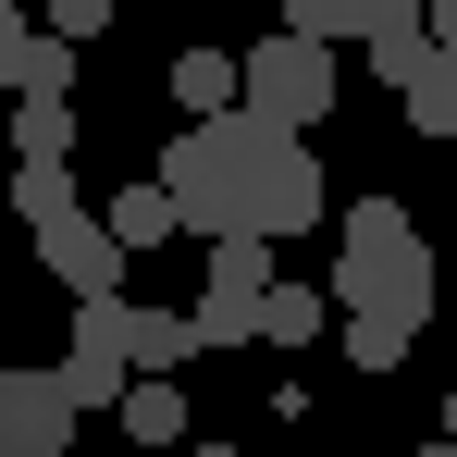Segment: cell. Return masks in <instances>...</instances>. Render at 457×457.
<instances>
[{"label": "cell", "instance_id": "5", "mask_svg": "<svg viewBox=\"0 0 457 457\" xmlns=\"http://www.w3.org/2000/svg\"><path fill=\"white\" fill-rule=\"evenodd\" d=\"M285 37H359V50H408L433 37V0H285Z\"/></svg>", "mask_w": 457, "mask_h": 457}, {"label": "cell", "instance_id": "10", "mask_svg": "<svg viewBox=\"0 0 457 457\" xmlns=\"http://www.w3.org/2000/svg\"><path fill=\"white\" fill-rule=\"evenodd\" d=\"M198 359V309H137V383H173Z\"/></svg>", "mask_w": 457, "mask_h": 457}, {"label": "cell", "instance_id": "17", "mask_svg": "<svg viewBox=\"0 0 457 457\" xmlns=\"http://www.w3.org/2000/svg\"><path fill=\"white\" fill-rule=\"evenodd\" d=\"M62 87H75V50L37 37V50H25V99H62Z\"/></svg>", "mask_w": 457, "mask_h": 457}, {"label": "cell", "instance_id": "14", "mask_svg": "<svg viewBox=\"0 0 457 457\" xmlns=\"http://www.w3.org/2000/svg\"><path fill=\"white\" fill-rule=\"evenodd\" d=\"M408 124H420V137H457V50H433V62H420V87H408Z\"/></svg>", "mask_w": 457, "mask_h": 457}, {"label": "cell", "instance_id": "22", "mask_svg": "<svg viewBox=\"0 0 457 457\" xmlns=\"http://www.w3.org/2000/svg\"><path fill=\"white\" fill-rule=\"evenodd\" d=\"M420 457H457V445H445V433H433V445H420Z\"/></svg>", "mask_w": 457, "mask_h": 457}, {"label": "cell", "instance_id": "12", "mask_svg": "<svg viewBox=\"0 0 457 457\" xmlns=\"http://www.w3.org/2000/svg\"><path fill=\"white\" fill-rule=\"evenodd\" d=\"M321 321H334V285H272V321H260V346H285V359H297Z\"/></svg>", "mask_w": 457, "mask_h": 457}, {"label": "cell", "instance_id": "6", "mask_svg": "<svg viewBox=\"0 0 457 457\" xmlns=\"http://www.w3.org/2000/svg\"><path fill=\"white\" fill-rule=\"evenodd\" d=\"M75 420H87V408H75L62 371H0V457H50Z\"/></svg>", "mask_w": 457, "mask_h": 457}, {"label": "cell", "instance_id": "8", "mask_svg": "<svg viewBox=\"0 0 457 457\" xmlns=\"http://www.w3.org/2000/svg\"><path fill=\"white\" fill-rule=\"evenodd\" d=\"M173 99H186V124H235V112H247V62H223V50H173Z\"/></svg>", "mask_w": 457, "mask_h": 457}, {"label": "cell", "instance_id": "19", "mask_svg": "<svg viewBox=\"0 0 457 457\" xmlns=\"http://www.w3.org/2000/svg\"><path fill=\"white\" fill-rule=\"evenodd\" d=\"M25 50H37V37H25V12L0 0V87H25Z\"/></svg>", "mask_w": 457, "mask_h": 457}, {"label": "cell", "instance_id": "3", "mask_svg": "<svg viewBox=\"0 0 457 457\" xmlns=\"http://www.w3.org/2000/svg\"><path fill=\"white\" fill-rule=\"evenodd\" d=\"M334 99H346V87H334V50H321V37H285V25H272V37L247 50V124H272V137H309Z\"/></svg>", "mask_w": 457, "mask_h": 457}, {"label": "cell", "instance_id": "20", "mask_svg": "<svg viewBox=\"0 0 457 457\" xmlns=\"http://www.w3.org/2000/svg\"><path fill=\"white\" fill-rule=\"evenodd\" d=\"M433 50H457V0H433Z\"/></svg>", "mask_w": 457, "mask_h": 457}, {"label": "cell", "instance_id": "23", "mask_svg": "<svg viewBox=\"0 0 457 457\" xmlns=\"http://www.w3.org/2000/svg\"><path fill=\"white\" fill-rule=\"evenodd\" d=\"M186 457H235V445H186Z\"/></svg>", "mask_w": 457, "mask_h": 457}, {"label": "cell", "instance_id": "16", "mask_svg": "<svg viewBox=\"0 0 457 457\" xmlns=\"http://www.w3.org/2000/svg\"><path fill=\"white\" fill-rule=\"evenodd\" d=\"M408 346H420V334H408V321H346V359H359V371H395V359H408Z\"/></svg>", "mask_w": 457, "mask_h": 457}, {"label": "cell", "instance_id": "2", "mask_svg": "<svg viewBox=\"0 0 457 457\" xmlns=\"http://www.w3.org/2000/svg\"><path fill=\"white\" fill-rule=\"evenodd\" d=\"M334 309L346 321H433V247L408 223V198H359L346 211V247H334Z\"/></svg>", "mask_w": 457, "mask_h": 457}, {"label": "cell", "instance_id": "15", "mask_svg": "<svg viewBox=\"0 0 457 457\" xmlns=\"http://www.w3.org/2000/svg\"><path fill=\"white\" fill-rule=\"evenodd\" d=\"M12 149H25V161H62V149H75V99H25V112H12Z\"/></svg>", "mask_w": 457, "mask_h": 457}, {"label": "cell", "instance_id": "1", "mask_svg": "<svg viewBox=\"0 0 457 457\" xmlns=\"http://www.w3.org/2000/svg\"><path fill=\"white\" fill-rule=\"evenodd\" d=\"M161 186H173V211L198 247H272V235H309L321 223V161L309 137H272V124H186L173 161H161Z\"/></svg>", "mask_w": 457, "mask_h": 457}, {"label": "cell", "instance_id": "9", "mask_svg": "<svg viewBox=\"0 0 457 457\" xmlns=\"http://www.w3.org/2000/svg\"><path fill=\"white\" fill-rule=\"evenodd\" d=\"M12 211H25V235L75 223V211H87V173H75V161H12Z\"/></svg>", "mask_w": 457, "mask_h": 457}, {"label": "cell", "instance_id": "11", "mask_svg": "<svg viewBox=\"0 0 457 457\" xmlns=\"http://www.w3.org/2000/svg\"><path fill=\"white\" fill-rule=\"evenodd\" d=\"M99 223L124 235V260H137V247H161V235H186V211H173V186H124Z\"/></svg>", "mask_w": 457, "mask_h": 457}, {"label": "cell", "instance_id": "18", "mask_svg": "<svg viewBox=\"0 0 457 457\" xmlns=\"http://www.w3.org/2000/svg\"><path fill=\"white\" fill-rule=\"evenodd\" d=\"M99 25H112V0H50V37H62V50H87Z\"/></svg>", "mask_w": 457, "mask_h": 457}, {"label": "cell", "instance_id": "21", "mask_svg": "<svg viewBox=\"0 0 457 457\" xmlns=\"http://www.w3.org/2000/svg\"><path fill=\"white\" fill-rule=\"evenodd\" d=\"M445 445H457V383H445Z\"/></svg>", "mask_w": 457, "mask_h": 457}, {"label": "cell", "instance_id": "13", "mask_svg": "<svg viewBox=\"0 0 457 457\" xmlns=\"http://www.w3.org/2000/svg\"><path fill=\"white\" fill-rule=\"evenodd\" d=\"M124 433L137 445H186V383H137L124 395Z\"/></svg>", "mask_w": 457, "mask_h": 457}, {"label": "cell", "instance_id": "4", "mask_svg": "<svg viewBox=\"0 0 457 457\" xmlns=\"http://www.w3.org/2000/svg\"><path fill=\"white\" fill-rule=\"evenodd\" d=\"M272 321V247H211L198 272V346H260Z\"/></svg>", "mask_w": 457, "mask_h": 457}, {"label": "cell", "instance_id": "24", "mask_svg": "<svg viewBox=\"0 0 457 457\" xmlns=\"http://www.w3.org/2000/svg\"><path fill=\"white\" fill-rule=\"evenodd\" d=\"M0 371H12V359H0Z\"/></svg>", "mask_w": 457, "mask_h": 457}, {"label": "cell", "instance_id": "7", "mask_svg": "<svg viewBox=\"0 0 457 457\" xmlns=\"http://www.w3.org/2000/svg\"><path fill=\"white\" fill-rule=\"evenodd\" d=\"M37 260H50V285H75V309H87V297H124V235L99 223V211L50 223V235H37Z\"/></svg>", "mask_w": 457, "mask_h": 457}]
</instances>
